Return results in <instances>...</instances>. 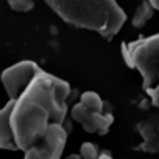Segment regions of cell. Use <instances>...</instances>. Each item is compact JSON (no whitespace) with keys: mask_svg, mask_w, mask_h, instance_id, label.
<instances>
[{"mask_svg":"<svg viewBox=\"0 0 159 159\" xmlns=\"http://www.w3.org/2000/svg\"><path fill=\"white\" fill-rule=\"evenodd\" d=\"M73 89L65 80L42 71L15 101L12 128L20 151H28L48 133L52 124L66 123Z\"/></svg>","mask_w":159,"mask_h":159,"instance_id":"obj_1","label":"cell"},{"mask_svg":"<svg viewBox=\"0 0 159 159\" xmlns=\"http://www.w3.org/2000/svg\"><path fill=\"white\" fill-rule=\"evenodd\" d=\"M45 3L68 25L93 30L106 40H113L128 20L116 0H45Z\"/></svg>","mask_w":159,"mask_h":159,"instance_id":"obj_2","label":"cell"},{"mask_svg":"<svg viewBox=\"0 0 159 159\" xmlns=\"http://www.w3.org/2000/svg\"><path fill=\"white\" fill-rule=\"evenodd\" d=\"M123 58L129 68H136L143 78V89L149 91L159 84V33L141 37L121 45Z\"/></svg>","mask_w":159,"mask_h":159,"instance_id":"obj_3","label":"cell"},{"mask_svg":"<svg viewBox=\"0 0 159 159\" xmlns=\"http://www.w3.org/2000/svg\"><path fill=\"white\" fill-rule=\"evenodd\" d=\"M42 71L43 70L35 61H32V60H23V61H18L13 66L3 70L2 83L5 86L8 99L17 101Z\"/></svg>","mask_w":159,"mask_h":159,"instance_id":"obj_4","label":"cell"},{"mask_svg":"<svg viewBox=\"0 0 159 159\" xmlns=\"http://www.w3.org/2000/svg\"><path fill=\"white\" fill-rule=\"evenodd\" d=\"M68 131L61 124H52L48 133L28 151H25L23 159H63V151L66 146Z\"/></svg>","mask_w":159,"mask_h":159,"instance_id":"obj_5","label":"cell"},{"mask_svg":"<svg viewBox=\"0 0 159 159\" xmlns=\"http://www.w3.org/2000/svg\"><path fill=\"white\" fill-rule=\"evenodd\" d=\"M71 119L81 124V128L86 133L93 134H106L109 126L113 124L114 118L113 113H96L91 109L84 108L80 101L73 103L71 106Z\"/></svg>","mask_w":159,"mask_h":159,"instance_id":"obj_6","label":"cell"},{"mask_svg":"<svg viewBox=\"0 0 159 159\" xmlns=\"http://www.w3.org/2000/svg\"><path fill=\"white\" fill-rule=\"evenodd\" d=\"M139 136L143 143L138 146L139 151L157 154L159 152V114H151L149 118L143 119L136 124Z\"/></svg>","mask_w":159,"mask_h":159,"instance_id":"obj_7","label":"cell"},{"mask_svg":"<svg viewBox=\"0 0 159 159\" xmlns=\"http://www.w3.org/2000/svg\"><path fill=\"white\" fill-rule=\"evenodd\" d=\"M15 101L8 99L0 111V148L7 149V151H18V144L13 134L12 128V111H13Z\"/></svg>","mask_w":159,"mask_h":159,"instance_id":"obj_8","label":"cell"},{"mask_svg":"<svg viewBox=\"0 0 159 159\" xmlns=\"http://www.w3.org/2000/svg\"><path fill=\"white\" fill-rule=\"evenodd\" d=\"M80 103L83 104L84 108L91 109V111L96 113H111V106L109 103L103 101L101 96L94 91H84L81 96H80Z\"/></svg>","mask_w":159,"mask_h":159,"instance_id":"obj_9","label":"cell"},{"mask_svg":"<svg viewBox=\"0 0 159 159\" xmlns=\"http://www.w3.org/2000/svg\"><path fill=\"white\" fill-rule=\"evenodd\" d=\"M154 10H156V8L151 5V2H149V0H143V2L138 5L136 12H134V15H133V20H131L133 27H136V28L144 27V25H146V22H149V20L152 18Z\"/></svg>","mask_w":159,"mask_h":159,"instance_id":"obj_10","label":"cell"},{"mask_svg":"<svg viewBox=\"0 0 159 159\" xmlns=\"http://www.w3.org/2000/svg\"><path fill=\"white\" fill-rule=\"evenodd\" d=\"M8 2V7L13 10V12H20V13H25V12H30L35 3L33 0H7Z\"/></svg>","mask_w":159,"mask_h":159,"instance_id":"obj_11","label":"cell"},{"mask_svg":"<svg viewBox=\"0 0 159 159\" xmlns=\"http://www.w3.org/2000/svg\"><path fill=\"white\" fill-rule=\"evenodd\" d=\"M80 154H81L83 159H98L99 157V151H98V146L93 143H83L81 144V149H80Z\"/></svg>","mask_w":159,"mask_h":159,"instance_id":"obj_12","label":"cell"},{"mask_svg":"<svg viewBox=\"0 0 159 159\" xmlns=\"http://www.w3.org/2000/svg\"><path fill=\"white\" fill-rule=\"evenodd\" d=\"M148 94H149V98H151V103L156 108H159V84H156L152 89H149Z\"/></svg>","mask_w":159,"mask_h":159,"instance_id":"obj_13","label":"cell"},{"mask_svg":"<svg viewBox=\"0 0 159 159\" xmlns=\"http://www.w3.org/2000/svg\"><path fill=\"white\" fill-rule=\"evenodd\" d=\"M63 159H83V157H81V154H70V156L63 157Z\"/></svg>","mask_w":159,"mask_h":159,"instance_id":"obj_14","label":"cell"},{"mask_svg":"<svg viewBox=\"0 0 159 159\" xmlns=\"http://www.w3.org/2000/svg\"><path fill=\"white\" fill-rule=\"evenodd\" d=\"M149 2H151V5H152L156 10H159V0H149Z\"/></svg>","mask_w":159,"mask_h":159,"instance_id":"obj_15","label":"cell"},{"mask_svg":"<svg viewBox=\"0 0 159 159\" xmlns=\"http://www.w3.org/2000/svg\"><path fill=\"white\" fill-rule=\"evenodd\" d=\"M98 159H113V157L109 156L108 152H103V154H99V157H98Z\"/></svg>","mask_w":159,"mask_h":159,"instance_id":"obj_16","label":"cell"}]
</instances>
